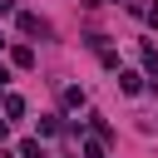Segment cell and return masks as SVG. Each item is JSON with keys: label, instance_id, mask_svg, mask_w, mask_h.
Returning a JSON list of instances; mask_svg holds the SVG:
<instances>
[{"label": "cell", "instance_id": "1", "mask_svg": "<svg viewBox=\"0 0 158 158\" xmlns=\"http://www.w3.org/2000/svg\"><path fill=\"white\" fill-rule=\"evenodd\" d=\"M138 54H143V69H148V84L158 89V49H153V44L143 40V44H138Z\"/></svg>", "mask_w": 158, "mask_h": 158}, {"label": "cell", "instance_id": "2", "mask_svg": "<svg viewBox=\"0 0 158 158\" xmlns=\"http://www.w3.org/2000/svg\"><path fill=\"white\" fill-rule=\"evenodd\" d=\"M20 30H25V35H49V20H40V15L25 10V15H20Z\"/></svg>", "mask_w": 158, "mask_h": 158}, {"label": "cell", "instance_id": "3", "mask_svg": "<svg viewBox=\"0 0 158 158\" xmlns=\"http://www.w3.org/2000/svg\"><path fill=\"white\" fill-rule=\"evenodd\" d=\"M118 89H123V94H143V74H133V69H118Z\"/></svg>", "mask_w": 158, "mask_h": 158}, {"label": "cell", "instance_id": "4", "mask_svg": "<svg viewBox=\"0 0 158 158\" xmlns=\"http://www.w3.org/2000/svg\"><path fill=\"white\" fill-rule=\"evenodd\" d=\"M10 59H15L20 69H30V64H35V49H30V44H15V49H10Z\"/></svg>", "mask_w": 158, "mask_h": 158}, {"label": "cell", "instance_id": "5", "mask_svg": "<svg viewBox=\"0 0 158 158\" xmlns=\"http://www.w3.org/2000/svg\"><path fill=\"white\" fill-rule=\"evenodd\" d=\"M64 109H84V89H79V84L64 89Z\"/></svg>", "mask_w": 158, "mask_h": 158}, {"label": "cell", "instance_id": "6", "mask_svg": "<svg viewBox=\"0 0 158 158\" xmlns=\"http://www.w3.org/2000/svg\"><path fill=\"white\" fill-rule=\"evenodd\" d=\"M5 114L20 118V114H25V99H20V94H5Z\"/></svg>", "mask_w": 158, "mask_h": 158}, {"label": "cell", "instance_id": "7", "mask_svg": "<svg viewBox=\"0 0 158 158\" xmlns=\"http://www.w3.org/2000/svg\"><path fill=\"white\" fill-rule=\"evenodd\" d=\"M54 133H59V118L44 114V118H40V138H54Z\"/></svg>", "mask_w": 158, "mask_h": 158}, {"label": "cell", "instance_id": "8", "mask_svg": "<svg viewBox=\"0 0 158 158\" xmlns=\"http://www.w3.org/2000/svg\"><path fill=\"white\" fill-rule=\"evenodd\" d=\"M20 158H44L40 153V138H20Z\"/></svg>", "mask_w": 158, "mask_h": 158}, {"label": "cell", "instance_id": "9", "mask_svg": "<svg viewBox=\"0 0 158 158\" xmlns=\"http://www.w3.org/2000/svg\"><path fill=\"white\" fill-rule=\"evenodd\" d=\"M10 10H15V5H10V0H0V15H10Z\"/></svg>", "mask_w": 158, "mask_h": 158}, {"label": "cell", "instance_id": "10", "mask_svg": "<svg viewBox=\"0 0 158 158\" xmlns=\"http://www.w3.org/2000/svg\"><path fill=\"white\" fill-rule=\"evenodd\" d=\"M5 133H10V123H5V118H0V138H5Z\"/></svg>", "mask_w": 158, "mask_h": 158}, {"label": "cell", "instance_id": "11", "mask_svg": "<svg viewBox=\"0 0 158 158\" xmlns=\"http://www.w3.org/2000/svg\"><path fill=\"white\" fill-rule=\"evenodd\" d=\"M5 79H10V69H5V64H0V84H5Z\"/></svg>", "mask_w": 158, "mask_h": 158}, {"label": "cell", "instance_id": "12", "mask_svg": "<svg viewBox=\"0 0 158 158\" xmlns=\"http://www.w3.org/2000/svg\"><path fill=\"white\" fill-rule=\"evenodd\" d=\"M0 49H5V35H0Z\"/></svg>", "mask_w": 158, "mask_h": 158}, {"label": "cell", "instance_id": "13", "mask_svg": "<svg viewBox=\"0 0 158 158\" xmlns=\"http://www.w3.org/2000/svg\"><path fill=\"white\" fill-rule=\"evenodd\" d=\"M0 158H5V153H0Z\"/></svg>", "mask_w": 158, "mask_h": 158}]
</instances>
